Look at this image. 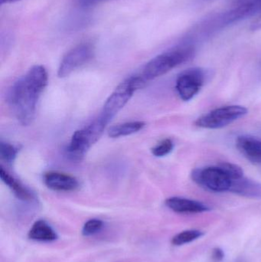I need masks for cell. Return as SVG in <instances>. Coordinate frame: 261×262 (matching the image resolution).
<instances>
[{"mask_svg":"<svg viewBox=\"0 0 261 262\" xmlns=\"http://www.w3.org/2000/svg\"><path fill=\"white\" fill-rule=\"evenodd\" d=\"M48 80L47 71L43 66H33L9 90V106L22 125H29L33 121L37 102L47 86Z\"/></svg>","mask_w":261,"mask_h":262,"instance_id":"obj_1","label":"cell"},{"mask_svg":"<svg viewBox=\"0 0 261 262\" xmlns=\"http://www.w3.org/2000/svg\"><path fill=\"white\" fill-rule=\"evenodd\" d=\"M194 53V47L184 45L160 54L146 64L142 76L147 81L162 76L191 59Z\"/></svg>","mask_w":261,"mask_h":262,"instance_id":"obj_2","label":"cell"},{"mask_svg":"<svg viewBox=\"0 0 261 262\" xmlns=\"http://www.w3.org/2000/svg\"><path fill=\"white\" fill-rule=\"evenodd\" d=\"M261 12V0H240L234 8L205 20L200 25L202 33H213Z\"/></svg>","mask_w":261,"mask_h":262,"instance_id":"obj_3","label":"cell"},{"mask_svg":"<svg viewBox=\"0 0 261 262\" xmlns=\"http://www.w3.org/2000/svg\"><path fill=\"white\" fill-rule=\"evenodd\" d=\"M108 123L101 115L85 128L75 132L67 148L69 158L77 161L81 160L90 146L99 140Z\"/></svg>","mask_w":261,"mask_h":262,"instance_id":"obj_4","label":"cell"},{"mask_svg":"<svg viewBox=\"0 0 261 262\" xmlns=\"http://www.w3.org/2000/svg\"><path fill=\"white\" fill-rule=\"evenodd\" d=\"M147 82L141 75L130 77L120 84L106 101L101 116L110 122L112 118L130 101L133 93L144 87Z\"/></svg>","mask_w":261,"mask_h":262,"instance_id":"obj_5","label":"cell"},{"mask_svg":"<svg viewBox=\"0 0 261 262\" xmlns=\"http://www.w3.org/2000/svg\"><path fill=\"white\" fill-rule=\"evenodd\" d=\"M192 179L201 187L215 192L229 191L232 183L231 177L221 165L194 169Z\"/></svg>","mask_w":261,"mask_h":262,"instance_id":"obj_6","label":"cell"},{"mask_svg":"<svg viewBox=\"0 0 261 262\" xmlns=\"http://www.w3.org/2000/svg\"><path fill=\"white\" fill-rule=\"evenodd\" d=\"M248 109L241 105H230L215 109L196 120L195 124L201 128H223L248 115Z\"/></svg>","mask_w":261,"mask_h":262,"instance_id":"obj_7","label":"cell"},{"mask_svg":"<svg viewBox=\"0 0 261 262\" xmlns=\"http://www.w3.org/2000/svg\"><path fill=\"white\" fill-rule=\"evenodd\" d=\"M206 78V71L202 68L184 71L176 80V89L179 98L184 101L193 99L205 84Z\"/></svg>","mask_w":261,"mask_h":262,"instance_id":"obj_8","label":"cell"},{"mask_svg":"<svg viewBox=\"0 0 261 262\" xmlns=\"http://www.w3.org/2000/svg\"><path fill=\"white\" fill-rule=\"evenodd\" d=\"M94 50L93 46L84 43L69 51L60 63L58 75L60 78H65L72 72L84 66L93 58Z\"/></svg>","mask_w":261,"mask_h":262,"instance_id":"obj_9","label":"cell"},{"mask_svg":"<svg viewBox=\"0 0 261 262\" xmlns=\"http://www.w3.org/2000/svg\"><path fill=\"white\" fill-rule=\"evenodd\" d=\"M44 183L48 188L57 192H70L79 186L78 180L68 174L50 171L44 175Z\"/></svg>","mask_w":261,"mask_h":262,"instance_id":"obj_10","label":"cell"},{"mask_svg":"<svg viewBox=\"0 0 261 262\" xmlns=\"http://www.w3.org/2000/svg\"><path fill=\"white\" fill-rule=\"evenodd\" d=\"M165 203L169 209L176 213H202L210 210V208L205 203L182 197H170L165 200Z\"/></svg>","mask_w":261,"mask_h":262,"instance_id":"obj_11","label":"cell"},{"mask_svg":"<svg viewBox=\"0 0 261 262\" xmlns=\"http://www.w3.org/2000/svg\"><path fill=\"white\" fill-rule=\"evenodd\" d=\"M236 147L250 161L261 163V139L252 136H239L236 139Z\"/></svg>","mask_w":261,"mask_h":262,"instance_id":"obj_12","label":"cell"},{"mask_svg":"<svg viewBox=\"0 0 261 262\" xmlns=\"http://www.w3.org/2000/svg\"><path fill=\"white\" fill-rule=\"evenodd\" d=\"M229 192L251 199H261V183L245 177L233 180Z\"/></svg>","mask_w":261,"mask_h":262,"instance_id":"obj_13","label":"cell"},{"mask_svg":"<svg viewBox=\"0 0 261 262\" xmlns=\"http://www.w3.org/2000/svg\"><path fill=\"white\" fill-rule=\"evenodd\" d=\"M28 236L33 241L51 243L58 239L55 229L44 220H38L32 225Z\"/></svg>","mask_w":261,"mask_h":262,"instance_id":"obj_14","label":"cell"},{"mask_svg":"<svg viewBox=\"0 0 261 262\" xmlns=\"http://www.w3.org/2000/svg\"><path fill=\"white\" fill-rule=\"evenodd\" d=\"M0 177L2 181L8 186L12 193L18 200L24 202H30L33 200V195L32 192L26 186H23L18 180L12 177L7 171L5 170L3 167L0 168Z\"/></svg>","mask_w":261,"mask_h":262,"instance_id":"obj_15","label":"cell"},{"mask_svg":"<svg viewBox=\"0 0 261 262\" xmlns=\"http://www.w3.org/2000/svg\"><path fill=\"white\" fill-rule=\"evenodd\" d=\"M144 126H145V123L142 121H132V122L117 124L109 129L108 135L112 138L131 135L142 130Z\"/></svg>","mask_w":261,"mask_h":262,"instance_id":"obj_16","label":"cell"},{"mask_svg":"<svg viewBox=\"0 0 261 262\" xmlns=\"http://www.w3.org/2000/svg\"><path fill=\"white\" fill-rule=\"evenodd\" d=\"M203 235V232L199 230L183 231L172 238V244L176 246H183L201 238Z\"/></svg>","mask_w":261,"mask_h":262,"instance_id":"obj_17","label":"cell"},{"mask_svg":"<svg viewBox=\"0 0 261 262\" xmlns=\"http://www.w3.org/2000/svg\"><path fill=\"white\" fill-rule=\"evenodd\" d=\"M104 227V222L98 219H92L86 222L83 226L81 233L84 236L88 237L99 232Z\"/></svg>","mask_w":261,"mask_h":262,"instance_id":"obj_18","label":"cell"},{"mask_svg":"<svg viewBox=\"0 0 261 262\" xmlns=\"http://www.w3.org/2000/svg\"><path fill=\"white\" fill-rule=\"evenodd\" d=\"M174 144L170 139H165L152 149V154L157 157H165L173 151Z\"/></svg>","mask_w":261,"mask_h":262,"instance_id":"obj_19","label":"cell"},{"mask_svg":"<svg viewBox=\"0 0 261 262\" xmlns=\"http://www.w3.org/2000/svg\"><path fill=\"white\" fill-rule=\"evenodd\" d=\"M17 152L18 149L13 145L3 142L0 143V156L2 159L7 163H12L14 161L16 157Z\"/></svg>","mask_w":261,"mask_h":262,"instance_id":"obj_20","label":"cell"},{"mask_svg":"<svg viewBox=\"0 0 261 262\" xmlns=\"http://www.w3.org/2000/svg\"><path fill=\"white\" fill-rule=\"evenodd\" d=\"M220 165L226 171L227 173L231 177L232 181L244 177L243 169L239 165L231 163H222Z\"/></svg>","mask_w":261,"mask_h":262,"instance_id":"obj_21","label":"cell"},{"mask_svg":"<svg viewBox=\"0 0 261 262\" xmlns=\"http://www.w3.org/2000/svg\"><path fill=\"white\" fill-rule=\"evenodd\" d=\"M107 1H110V0H78V3L81 7L89 8Z\"/></svg>","mask_w":261,"mask_h":262,"instance_id":"obj_22","label":"cell"},{"mask_svg":"<svg viewBox=\"0 0 261 262\" xmlns=\"http://www.w3.org/2000/svg\"><path fill=\"white\" fill-rule=\"evenodd\" d=\"M225 258V253L223 250L221 249L220 248H216L213 249L212 252V259L215 262H220Z\"/></svg>","mask_w":261,"mask_h":262,"instance_id":"obj_23","label":"cell"},{"mask_svg":"<svg viewBox=\"0 0 261 262\" xmlns=\"http://www.w3.org/2000/svg\"><path fill=\"white\" fill-rule=\"evenodd\" d=\"M250 29L252 31L261 30V14L251 23Z\"/></svg>","mask_w":261,"mask_h":262,"instance_id":"obj_24","label":"cell"},{"mask_svg":"<svg viewBox=\"0 0 261 262\" xmlns=\"http://www.w3.org/2000/svg\"><path fill=\"white\" fill-rule=\"evenodd\" d=\"M238 262H244L243 261H238Z\"/></svg>","mask_w":261,"mask_h":262,"instance_id":"obj_25","label":"cell"}]
</instances>
